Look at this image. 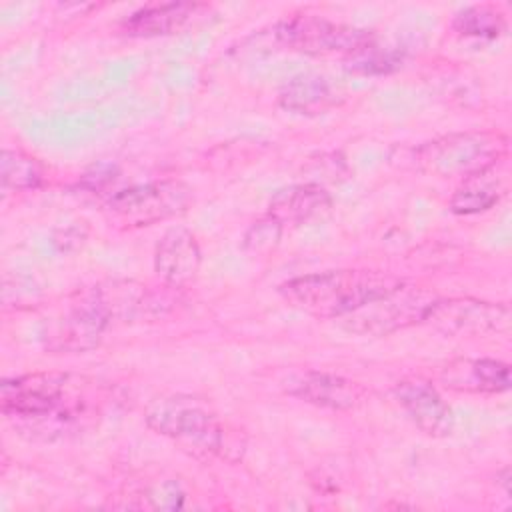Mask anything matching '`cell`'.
<instances>
[{
    "instance_id": "cell-14",
    "label": "cell",
    "mask_w": 512,
    "mask_h": 512,
    "mask_svg": "<svg viewBox=\"0 0 512 512\" xmlns=\"http://www.w3.org/2000/svg\"><path fill=\"white\" fill-rule=\"evenodd\" d=\"M330 206L332 198L320 184H294L272 196L266 216L284 230V226H300L320 218Z\"/></svg>"
},
{
    "instance_id": "cell-24",
    "label": "cell",
    "mask_w": 512,
    "mask_h": 512,
    "mask_svg": "<svg viewBox=\"0 0 512 512\" xmlns=\"http://www.w3.org/2000/svg\"><path fill=\"white\" fill-rule=\"evenodd\" d=\"M84 238H86V232L84 230H80L78 226H70V228H66V230H60V232H56L54 234V238H52V244L58 248V250H74V248H78L82 242H84Z\"/></svg>"
},
{
    "instance_id": "cell-6",
    "label": "cell",
    "mask_w": 512,
    "mask_h": 512,
    "mask_svg": "<svg viewBox=\"0 0 512 512\" xmlns=\"http://www.w3.org/2000/svg\"><path fill=\"white\" fill-rule=\"evenodd\" d=\"M192 190L180 180H160L130 186L106 202L110 218L126 228L150 226L188 210Z\"/></svg>"
},
{
    "instance_id": "cell-13",
    "label": "cell",
    "mask_w": 512,
    "mask_h": 512,
    "mask_svg": "<svg viewBox=\"0 0 512 512\" xmlns=\"http://www.w3.org/2000/svg\"><path fill=\"white\" fill-rule=\"evenodd\" d=\"M288 392L308 404L330 410L356 408L366 396L358 382L326 372H304L292 382Z\"/></svg>"
},
{
    "instance_id": "cell-5",
    "label": "cell",
    "mask_w": 512,
    "mask_h": 512,
    "mask_svg": "<svg viewBox=\"0 0 512 512\" xmlns=\"http://www.w3.org/2000/svg\"><path fill=\"white\" fill-rule=\"evenodd\" d=\"M438 300L436 294L424 288L402 284L392 292L378 296L358 310L338 318L340 326L360 336H388L396 330L422 322L428 308Z\"/></svg>"
},
{
    "instance_id": "cell-9",
    "label": "cell",
    "mask_w": 512,
    "mask_h": 512,
    "mask_svg": "<svg viewBox=\"0 0 512 512\" xmlns=\"http://www.w3.org/2000/svg\"><path fill=\"white\" fill-rule=\"evenodd\" d=\"M422 322L448 336H482L508 330L510 308L476 298H438Z\"/></svg>"
},
{
    "instance_id": "cell-23",
    "label": "cell",
    "mask_w": 512,
    "mask_h": 512,
    "mask_svg": "<svg viewBox=\"0 0 512 512\" xmlns=\"http://www.w3.org/2000/svg\"><path fill=\"white\" fill-rule=\"evenodd\" d=\"M154 504V508H162V510H178L184 506V490L180 488L178 482L174 480H166L160 486H156L150 496H148Z\"/></svg>"
},
{
    "instance_id": "cell-22",
    "label": "cell",
    "mask_w": 512,
    "mask_h": 512,
    "mask_svg": "<svg viewBox=\"0 0 512 512\" xmlns=\"http://www.w3.org/2000/svg\"><path fill=\"white\" fill-rule=\"evenodd\" d=\"M280 234H282V228L270 216H264L248 230L244 238V246L252 252H264L278 242Z\"/></svg>"
},
{
    "instance_id": "cell-11",
    "label": "cell",
    "mask_w": 512,
    "mask_h": 512,
    "mask_svg": "<svg viewBox=\"0 0 512 512\" xmlns=\"http://www.w3.org/2000/svg\"><path fill=\"white\" fill-rule=\"evenodd\" d=\"M202 264V252L196 236L182 228H168L154 248V270L160 280L170 288H182L190 284Z\"/></svg>"
},
{
    "instance_id": "cell-15",
    "label": "cell",
    "mask_w": 512,
    "mask_h": 512,
    "mask_svg": "<svg viewBox=\"0 0 512 512\" xmlns=\"http://www.w3.org/2000/svg\"><path fill=\"white\" fill-rule=\"evenodd\" d=\"M448 388L476 394H498L510 388V366L492 358L454 360L442 370Z\"/></svg>"
},
{
    "instance_id": "cell-19",
    "label": "cell",
    "mask_w": 512,
    "mask_h": 512,
    "mask_svg": "<svg viewBox=\"0 0 512 512\" xmlns=\"http://www.w3.org/2000/svg\"><path fill=\"white\" fill-rule=\"evenodd\" d=\"M454 30L468 38L496 40L506 30L504 14L490 4L468 6L454 18Z\"/></svg>"
},
{
    "instance_id": "cell-20",
    "label": "cell",
    "mask_w": 512,
    "mask_h": 512,
    "mask_svg": "<svg viewBox=\"0 0 512 512\" xmlns=\"http://www.w3.org/2000/svg\"><path fill=\"white\" fill-rule=\"evenodd\" d=\"M0 178L6 190H30L42 182V166L24 150L6 148L0 158Z\"/></svg>"
},
{
    "instance_id": "cell-2",
    "label": "cell",
    "mask_w": 512,
    "mask_h": 512,
    "mask_svg": "<svg viewBox=\"0 0 512 512\" xmlns=\"http://www.w3.org/2000/svg\"><path fill=\"white\" fill-rule=\"evenodd\" d=\"M402 284V278L378 270H326L292 278L278 290L294 308L338 320Z\"/></svg>"
},
{
    "instance_id": "cell-17",
    "label": "cell",
    "mask_w": 512,
    "mask_h": 512,
    "mask_svg": "<svg viewBox=\"0 0 512 512\" xmlns=\"http://www.w3.org/2000/svg\"><path fill=\"white\" fill-rule=\"evenodd\" d=\"M110 320H134L160 312L156 296L148 286L134 280H110L92 288Z\"/></svg>"
},
{
    "instance_id": "cell-10",
    "label": "cell",
    "mask_w": 512,
    "mask_h": 512,
    "mask_svg": "<svg viewBox=\"0 0 512 512\" xmlns=\"http://www.w3.org/2000/svg\"><path fill=\"white\" fill-rule=\"evenodd\" d=\"M394 398L406 416L428 436L442 438L454 430L452 408L424 378H404L394 386Z\"/></svg>"
},
{
    "instance_id": "cell-12",
    "label": "cell",
    "mask_w": 512,
    "mask_h": 512,
    "mask_svg": "<svg viewBox=\"0 0 512 512\" xmlns=\"http://www.w3.org/2000/svg\"><path fill=\"white\" fill-rule=\"evenodd\" d=\"M344 100V90L332 78L316 72L292 76L280 90L278 102L284 110L302 116H318Z\"/></svg>"
},
{
    "instance_id": "cell-7",
    "label": "cell",
    "mask_w": 512,
    "mask_h": 512,
    "mask_svg": "<svg viewBox=\"0 0 512 512\" xmlns=\"http://www.w3.org/2000/svg\"><path fill=\"white\" fill-rule=\"evenodd\" d=\"M276 40L302 54H354L374 40V34L364 28L332 22L322 16L294 14L274 26Z\"/></svg>"
},
{
    "instance_id": "cell-8",
    "label": "cell",
    "mask_w": 512,
    "mask_h": 512,
    "mask_svg": "<svg viewBox=\"0 0 512 512\" xmlns=\"http://www.w3.org/2000/svg\"><path fill=\"white\" fill-rule=\"evenodd\" d=\"M110 324L112 320L98 302L94 290H88L78 302H72L64 312L44 322L40 340L50 352L82 354L100 344Z\"/></svg>"
},
{
    "instance_id": "cell-16",
    "label": "cell",
    "mask_w": 512,
    "mask_h": 512,
    "mask_svg": "<svg viewBox=\"0 0 512 512\" xmlns=\"http://www.w3.org/2000/svg\"><path fill=\"white\" fill-rule=\"evenodd\" d=\"M200 8L202 6L196 2L150 4L132 12L128 18H124L120 24V30L126 36H134V38L174 34L176 30L186 26Z\"/></svg>"
},
{
    "instance_id": "cell-3",
    "label": "cell",
    "mask_w": 512,
    "mask_h": 512,
    "mask_svg": "<svg viewBox=\"0 0 512 512\" xmlns=\"http://www.w3.org/2000/svg\"><path fill=\"white\" fill-rule=\"evenodd\" d=\"M148 428L170 438L196 458L224 452L226 430L218 414L202 400L174 394L154 400L144 416Z\"/></svg>"
},
{
    "instance_id": "cell-18",
    "label": "cell",
    "mask_w": 512,
    "mask_h": 512,
    "mask_svg": "<svg viewBox=\"0 0 512 512\" xmlns=\"http://www.w3.org/2000/svg\"><path fill=\"white\" fill-rule=\"evenodd\" d=\"M506 194L504 176L496 174V164L464 178L450 198V210L460 216H472L490 210Z\"/></svg>"
},
{
    "instance_id": "cell-4",
    "label": "cell",
    "mask_w": 512,
    "mask_h": 512,
    "mask_svg": "<svg viewBox=\"0 0 512 512\" xmlns=\"http://www.w3.org/2000/svg\"><path fill=\"white\" fill-rule=\"evenodd\" d=\"M508 152L502 132L474 130L434 138L414 150V166L420 172L446 176H470L500 162Z\"/></svg>"
},
{
    "instance_id": "cell-21",
    "label": "cell",
    "mask_w": 512,
    "mask_h": 512,
    "mask_svg": "<svg viewBox=\"0 0 512 512\" xmlns=\"http://www.w3.org/2000/svg\"><path fill=\"white\" fill-rule=\"evenodd\" d=\"M402 66V52H396L392 48H380L372 40L362 50L350 54L346 62V70L354 74H388Z\"/></svg>"
},
{
    "instance_id": "cell-1",
    "label": "cell",
    "mask_w": 512,
    "mask_h": 512,
    "mask_svg": "<svg viewBox=\"0 0 512 512\" xmlns=\"http://www.w3.org/2000/svg\"><path fill=\"white\" fill-rule=\"evenodd\" d=\"M2 414L32 438L54 440L80 430L92 410L84 378L34 372L2 382Z\"/></svg>"
}]
</instances>
